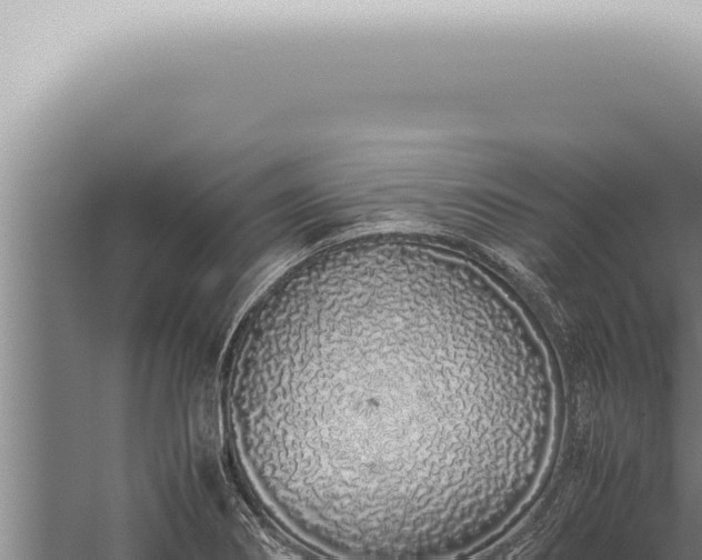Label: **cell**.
<instances>
[{
	"label": "cell",
	"mask_w": 702,
	"mask_h": 560,
	"mask_svg": "<svg viewBox=\"0 0 702 560\" xmlns=\"http://www.w3.org/2000/svg\"><path fill=\"white\" fill-rule=\"evenodd\" d=\"M254 387L290 424L301 516L401 558L494 536L550 453L549 381L528 321L483 269L428 241L352 250L289 282Z\"/></svg>",
	"instance_id": "1"
}]
</instances>
